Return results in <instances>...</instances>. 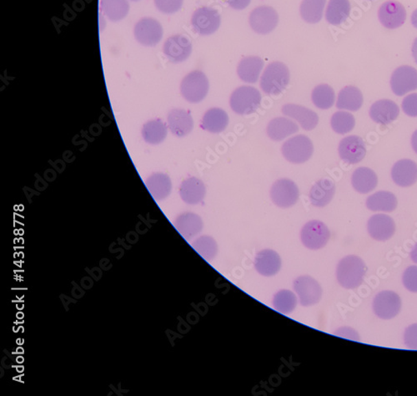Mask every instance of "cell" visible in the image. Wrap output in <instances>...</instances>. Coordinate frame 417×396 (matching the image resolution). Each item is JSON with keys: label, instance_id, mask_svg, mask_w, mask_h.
<instances>
[{"label": "cell", "instance_id": "1", "mask_svg": "<svg viewBox=\"0 0 417 396\" xmlns=\"http://www.w3.org/2000/svg\"><path fill=\"white\" fill-rule=\"evenodd\" d=\"M368 267L362 258L348 255L338 263L336 271L339 285L346 289H354L363 283Z\"/></svg>", "mask_w": 417, "mask_h": 396}, {"label": "cell", "instance_id": "2", "mask_svg": "<svg viewBox=\"0 0 417 396\" xmlns=\"http://www.w3.org/2000/svg\"><path fill=\"white\" fill-rule=\"evenodd\" d=\"M290 82V72L282 62L268 65L260 77V88L267 95L278 96Z\"/></svg>", "mask_w": 417, "mask_h": 396}, {"label": "cell", "instance_id": "3", "mask_svg": "<svg viewBox=\"0 0 417 396\" xmlns=\"http://www.w3.org/2000/svg\"><path fill=\"white\" fill-rule=\"evenodd\" d=\"M209 90V80L205 74L201 71L189 73L181 81V95L190 103L201 102L207 96Z\"/></svg>", "mask_w": 417, "mask_h": 396}, {"label": "cell", "instance_id": "4", "mask_svg": "<svg viewBox=\"0 0 417 396\" xmlns=\"http://www.w3.org/2000/svg\"><path fill=\"white\" fill-rule=\"evenodd\" d=\"M260 92L256 88L244 85L236 89L229 98V106L238 115L254 113L261 104Z\"/></svg>", "mask_w": 417, "mask_h": 396}, {"label": "cell", "instance_id": "5", "mask_svg": "<svg viewBox=\"0 0 417 396\" xmlns=\"http://www.w3.org/2000/svg\"><path fill=\"white\" fill-rule=\"evenodd\" d=\"M282 153L286 161L293 164H303L313 157V143L307 135H295L284 142Z\"/></svg>", "mask_w": 417, "mask_h": 396}, {"label": "cell", "instance_id": "6", "mask_svg": "<svg viewBox=\"0 0 417 396\" xmlns=\"http://www.w3.org/2000/svg\"><path fill=\"white\" fill-rule=\"evenodd\" d=\"M330 238V232L324 223L318 220L310 221L304 225L301 231L303 245L311 250L324 248Z\"/></svg>", "mask_w": 417, "mask_h": 396}, {"label": "cell", "instance_id": "7", "mask_svg": "<svg viewBox=\"0 0 417 396\" xmlns=\"http://www.w3.org/2000/svg\"><path fill=\"white\" fill-rule=\"evenodd\" d=\"M401 300L394 291H381L374 298L372 308L376 316L383 320H390L398 316L401 309Z\"/></svg>", "mask_w": 417, "mask_h": 396}, {"label": "cell", "instance_id": "8", "mask_svg": "<svg viewBox=\"0 0 417 396\" xmlns=\"http://www.w3.org/2000/svg\"><path fill=\"white\" fill-rule=\"evenodd\" d=\"M270 194L273 204L280 208L293 207L297 203L300 196L297 185L287 178L275 182Z\"/></svg>", "mask_w": 417, "mask_h": 396}, {"label": "cell", "instance_id": "9", "mask_svg": "<svg viewBox=\"0 0 417 396\" xmlns=\"http://www.w3.org/2000/svg\"><path fill=\"white\" fill-rule=\"evenodd\" d=\"M293 288L297 294L300 304L309 307L318 304L322 297V286L317 280L309 275H302L296 278L293 282Z\"/></svg>", "mask_w": 417, "mask_h": 396}, {"label": "cell", "instance_id": "10", "mask_svg": "<svg viewBox=\"0 0 417 396\" xmlns=\"http://www.w3.org/2000/svg\"><path fill=\"white\" fill-rule=\"evenodd\" d=\"M221 15L213 8L205 6L194 11L192 18V25L201 36H210L216 32L221 25Z\"/></svg>", "mask_w": 417, "mask_h": 396}, {"label": "cell", "instance_id": "11", "mask_svg": "<svg viewBox=\"0 0 417 396\" xmlns=\"http://www.w3.org/2000/svg\"><path fill=\"white\" fill-rule=\"evenodd\" d=\"M134 36L140 45L148 47L157 45L163 36L161 23L150 17L139 19L135 25Z\"/></svg>", "mask_w": 417, "mask_h": 396}, {"label": "cell", "instance_id": "12", "mask_svg": "<svg viewBox=\"0 0 417 396\" xmlns=\"http://www.w3.org/2000/svg\"><path fill=\"white\" fill-rule=\"evenodd\" d=\"M279 21V15L270 6H260L249 14V25L257 34H267L275 29Z\"/></svg>", "mask_w": 417, "mask_h": 396}, {"label": "cell", "instance_id": "13", "mask_svg": "<svg viewBox=\"0 0 417 396\" xmlns=\"http://www.w3.org/2000/svg\"><path fill=\"white\" fill-rule=\"evenodd\" d=\"M163 52L172 63H181L192 54V43L189 38L182 34H175L167 38L163 46Z\"/></svg>", "mask_w": 417, "mask_h": 396}, {"label": "cell", "instance_id": "14", "mask_svg": "<svg viewBox=\"0 0 417 396\" xmlns=\"http://www.w3.org/2000/svg\"><path fill=\"white\" fill-rule=\"evenodd\" d=\"M393 93L403 96L417 90V71L409 65H403L395 69L391 78Z\"/></svg>", "mask_w": 417, "mask_h": 396}, {"label": "cell", "instance_id": "15", "mask_svg": "<svg viewBox=\"0 0 417 396\" xmlns=\"http://www.w3.org/2000/svg\"><path fill=\"white\" fill-rule=\"evenodd\" d=\"M379 21L385 28L395 30L404 25L407 19V10L401 3L389 0L378 11Z\"/></svg>", "mask_w": 417, "mask_h": 396}, {"label": "cell", "instance_id": "16", "mask_svg": "<svg viewBox=\"0 0 417 396\" xmlns=\"http://www.w3.org/2000/svg\"><path fill=\"white\" fill-rule=\"evenodd\" d=\"M338 151L342 161L354 165L365 158L366 147L361 138L358 135H349L341 140Z\"/></svg>", "mask_w": 417, "mask_h": 396}, {"label": "cell", "instance_id": "17", "mask_svg": "<svg viewBox=\"0 0 417 396\" xmlns=\"http://www.w3.org/2000/svg\"><path fill=\"white\" fill-rule=\"evenodd\" d=\"M368 231L371 238L379 242L391 239L396 232V223L392 217L385 214H376L370 217Z\"/></svg>", "mask_w": 417, "mask_h": 396}, {"label": "cell", "instance_id": "18", "mask_svg": "<svg viewBox=\"0 0 417 396\" xmlns=\"http://www.w3.org/2000/svg\"><path fill=\"white\" fill-rule=\"evenodd\" d=\"M282 112L287 118L295 120L307 131H313L319 123V116L315 111L300 104H286Z\"/></svg>", "mask_w": 417, "mask_h": 396}, {"label": "cell", "instance_id": "19", "mask_svg": "<svg viewBox=\"0 0 417 396\" xmlns=\"http://www.w3.org/2000/svg\"><path fill=\"white\" fill-rule=\"evenodd\" d=\"M169 129L175 137L185 138L192 133L194 120L189 111L183 109H173L167 116Z\"/></svg>", "mask_w": 417, "mask_h": 396}, {"label": "cell", "instance_id": "20", "mask_svg": "<svg viewBox=\"0 0 417 396\" xmlns=\"http://www.w3.org/2000/svg\"><path fill=\"white\" fill-rule=\"evenodd\" d=\"M254 266L256 270L262 276H275L282 269V258L274 250H261L256 256Z\"/></svg>", "mask_w": 417, "mask_h": 396}, {"label": "cell", "instance_id": "21", "mask_svg": "<svg viewBox=\"0 0 417 396\" xmlns=\"http://www.w3.org/2000/svg\"><path fill=\"white\" fill-rule=\"evenodd\" d=\"M393 182L401 188H408L417 182V164L414 161L403 159L395 163L392 170Z\"/></svg>", "mask_w": 417, "mask_h": 396}, {"label": "cell", "instance_id": "22", "mask_svg": "<svg viewBox=\"0 0 417 396\" xmlns=\"http://www.w3.org/2000/svg\"><path fill=\"white\" fill-rule=\"evenodd\" d=\"M400 114L399 107L391 100H380L370 109V116L381 125H388L394 122Z\"/></svg>", "mask_w": 417, "mask_h": 396}, {"label": "cell", "instance_id": "23", "mask_svg": "<svg viewBox=\"0 0 417 396\" xmlns=\"http://www.w3.org/2000/svg\"><path fill=\"white\" fill-rule=\"evenodd\" d=\"M174 227L182 236L189 240L201 234L203 230L204 223L201 217L196 213L185 212L177 217Z\"/></svg>", "mask_w": 417, "mask_h": 396}, {"label": "cell", "instance_id": "24", "mask_svg": "<svg viewBox=\"0 0 417 396\" xmlns=\"http://www.w3.org/2000/svg\"><path fill=\"white\" fill-rule=\"evenodd\" d=\"M206 188L203 182L197 177H188L181 182L180 196L184 203L197 205L205 199Z\"/></svg>", "mask_w": 417, "mask_h": 396}, {"label": "cell", "instance_id": "25", "mask_svg": "<svg viewBox=\"0 0 417 396\" xmlns=\"http://www.w3.org/2000/svg\"><path fill=\"white\" fill-rule=\"evenodd\" d=\"M336 193V185L327 178L315 182L311 188L309 198L314 207L324 208L328 205Z\"/></svg>", "mask_w": 417, "mask_h": 396}, {"label": "cell", "instance_id": "26", "mask_svg": "<svg viewBox=\"0 0 417 396\" xmlns=\"http://www.w3.org/2000/svg\"><path fill=\"white\" fill-rule=\"evenodd\" d=\"M146 186L150 195L157 201L165 200L172 191V182L166 173L151 174L146 181Z\"/></svg>", "mask_w": 417, "mask_h": 396}, {"label": "cell", "instance_id": "27", "mask_svg": "<svg viewBox=\"0 0 417 396\" xmlns=\"http://www.w3.org/2000/svg\"><path fill=\"white\" fill-rule=\"evenodd\" d=\"M264 61L258 56H247L240 61L237 67L238 76L244 82L255 84L260 78Z\"/></svg>", "mask_w": 417, "mask_h": 396}, {"label": "cell", "instance_id": "28", "mask_svg": "<svg viewBox=\"0 0 417 396\" xmlns=\"http://www.w3.org/2000/svg\"><path fill=\"white\" fill-rule=\"evenodd\" d=\"M299 131L297 124L286 118H276L269 122L267 132L272 141L280 142Z\"/></svg>", "mask_w": 417, "mask_h": 396}, {"label": "cell", "instance_id": "29", "mask_svg": "<svg viewBox=\"0 0 417 396\" xmlns=\"http://www.w3.org/2000/svg\"><path fill=\"white\" fill-rule=\"evenodd\" d=\"M229 116L221 108H212L205 112L202 118L201 127L210 133L217 134L224 131L229 125Z\"/></svg>", "mask_w": 417, "mask_h": 396}, {"label": "cell", "instance_id": "30", "mask_svg": "<svg viewBox=\"0 0 417 396\" xmlns=\"http://www.w3.org/2000/svg\"><path fill=\"white\" fill-rule=\"evenodd\" d=\"M168 129V126L162 120H151L144 124L142 130V138L147 144L159 145L166 139Z\"/></svg>", "mask_w": 417, "mask_h": 396}, {"label": "cell", "instance_id": "31", "mask_svg": "<svg viewBox=\"0 0 417 396\" xmlns=\"http://www.w3.org/2000/svg\"><path fill=\"white\" fill-rule=\"evenodd\" d=\"M363 104V95L360 89L348 85L342 89L337 97V107L340 110L357 111Z\"/></svg>", "mask_w": 417, "mask_h": 396}, {"label": "cell", "instance_id": "32", "mask_svg": "<svg viewBox=\"0 0 417 396\" xmlns=\"http://www.w3.org/2000/svg\"><path fill=\"white\" fill-rule=\"evenodd\" d=\"M352 184L357 192L369 193L376 188L378 177L371 168H359L352 174Z\"/></svg>", "mask_w": 417, "mask_h": 396}, {"label": "cell", "instance_id": "33", "mask_svg": "<svg viewBox=\"0 0 417 396\" xmlns=\"http://www.w3.org/2000/svg\"><path fill=\"white\" fill-rule=\"evenodd\" d=\"M397 204L394 194L385 191L374 193L366 200V207L372 212H392L396 210Z\"/></svg>", "mask_w": 417, "mask_h": 396}, {"label": "cell", "instance_id": "34", "mask_svg": "<svg viewBox=\"0 0 417 396\" xmlns=\"http://www.w3.org/2000/svg\"><path fill=\"white\" fill-rule=\"evenodd\" d=\"M350 13L349 0H330L326 9V19L329 24L339 25L348 19Z\"/></svg>", "mask_w": 417, "mask_h": 396}, {"label": "cell", "instance_id": "35", "mask_svg": "<svg viewBox=\"0 0 417 396\" xmlns=\"http://www.w3.org/2000/svg\"><path fill=\"white\" fill-rule=\"evenodd\" d=\"M100 7L105 16L112 22L122 21L130 11L127 0H101Z\"/></svg>", "mask_w": 417, "mask_h": 396}, {"label": "cell", "instance_id": "36", "mask_svg": "<svg viewBox=\"0 0 417 396\" xmlns=\"http://www.w3.org/2000/svg\"><path fill=\"white\" fill-rule=\"evenodd\" d=\"M326 0H303L300 12L302 18L310 24H317L322 21Z\"/></svg>", "mask_w": 417, "mask_h": 396}, {"label": "cell", "instance_id": "37", "mask_svg": "<svg viewBox=\"0 0 417 396\" xmlns=\"http://www.w3.org/2000/svg\"><path fill=\"white\" fill-rule=\"evenodd\" d=\"M311 100L315 107L321 110H328L333 107L336 94L333 88L327 84H322L314 88L311 93Z\"/></svg>", "mask_w": 417, "mask_h": 396}, {"label": "cell", "instance_id": "38", "mask_svg": "<svg viewBox=\"0 0 417 396\" xmlns=\"http://www.w3.org/2000/svg\"><path fill=\"white\" fill-rule=\"evenodd\" d=\"M272 305L276 311L280 314H291L297 306V297L291 290L282 289L273 296Z\"/></svg>", "mask_w": 417, "mask_h": 396}, {"label": "cell", "instance_id": "39", "mask_svg": "<svg viewBox=\"0 0 417 396\" xmlns=\"http://www.w3.org/2000/svg\"><path fill=\"white\" fill-rule=\"evenodd\" d=\"M192 248L208 262L216 258L218 254L216 241L208 235L201 236L194 240L192 243Z\"/></svg>", "mask_w": 417, "mask_h": 396}, {"label": "cell", "instance_id": "40", "mask_svg": "<svg viewBox=\"0 0 417 396\" xmlns=\"http://www.w3.org/2000/svg\"><path fill=\"white\" fill-rule=\"evenodd\" d=\"M356 120L350 112L337 111L330 120V126L337 134L345 135L354 129Z\"/></svg>", "mask_w": 417, "mask_h": 396}, {"label": "cell", "instance_id": "41", "mask_svg": "<svg viewBox=\"0 0 417 396\" xmlns=\"http://www.w3.org/2000/svg\"><path fill=\"white\" fill-rule=\"evenodd\" d=\"M159 11L166 14H172L181 9L184 0H154Z\"/></svg>", "mask_w": 417, "mask_h": 396}, {"label": "cell", "instance_id": "42", "mask_svg": "<svg viewBox=\"0 0 417 396\" xmlns=\"http://www.w3.org/2000/svg\"><path fill=\"white\" fill-rule=\"evenodd\" d=\"M403 283L408 291L417 293V266L408 267L403 275Z\"/></svg>", "mask_w": 417, "mask_h": 396}, {"label": "cell", "instance_id": "43", "mask_svg": "<svg viewBox=\"0 0 417 396\" xmlns=\"http://www.w3.org/2000/svg\"><path fill=\"white\" fill-rule=\"evenodd\" d=\"M401 107L405 114L411 118H417V93L405 97Z\"/></svg>", "mask_w": 417, "mask_h": 396}, {"label": "cell", "instance_id": "44", "mask_svg": "<svg viewBox=\"0 0 417 396\" xmlns=\"http://www.w3.org/2000/svg\"><path fill=\"white\" fill-rule=\"evenodd\" d=\"M404 343L408 349L417 351V324H413L405 330Z\"/></svg>", "mask_w": 417, "mask_h": 396}, {"label": "cell", "instance_id": "45", "mask_svg": "<svg viewBox=\"0 0 417 396\" xmlns=\"http://www.w3.org/2000/svg\"><path fill=\"white\" fill-rule=\"evenodd\" d=\"M335 335L342 338H346V339L348 340L360 341V337L359 335H358V333L356 331V330H354L350 327H341L335 332Z\"/></svg>", "mask_w": 417, "mask_h": 396}, {"label": "cell", "instance_id": "46", "mask_svg": "<svg viewBox=\"0 0 417 396\" xmlns=\"http://www.w3.org/2000/svg\"><path fill=\"white\" fill-rule=\"evenodd\" d=\"M234 10H241L247 8L251 0H226Z\"/></svg>", "mask_w": 417, "mask_h": 396}, {"label": "cell", "instance_id": "47", "mask_svg": "<svg viewBox=\"0 0 417 396\" xmlns=\"http://www.w3.org/2000/svg\"><path fill=\"white\" fill-rule=\"evenodd\" d=\"M412 146L413 150H414L415 153L417 154V130L412 135Z\"/></svg>", "mask_w": 417, "mask_h": 396}, {"label": "cell", "instance_id": "48", "mask_svg": "<svg viewBox=\"0 0 417 396\" xmlns=\"http://www.w3.org/2000/svg\"><path fill=\"white\" fill-rule=\"evenodd\" d=\"M412 52V56L413 57H414V60L416 61V63L417 64V38H416L414 42H413Z\"/></svg>", "mask_w": 417, "mask_h": 396}, {"label": "cell", "instance_id": "49", "mask_svg": "<svg viewBox=\"0 0 417 396\" xmlns=\"http://www.w3.org/2000/svg\"><path fill=\"white\" fill-rule=\"evenodd\" d=\"M411 258L413 262L417 263V243L416 244L414 248H412V250L411 252Z\"/></svg>", "mask_w": 417, "mask_h": 396}, {"label": "cell", "instance_id": "50", "mask_svg": "<svg viewBox=\"0 0 417 396\" xmlns=\"http://www.w3.org/2000/svg\"><path fill=\"white\" fill-rule=\"evenodd\" d=\"M412 24L417 29V10L412 15Z\"/></svg>", "mask_w": 417, "mask_h": 396}, {"label": "cell", "instance_id": "51", "mask_svg": "<svg viewBox=\"0 0 417 396\" xmlns=\"http://www.w3.org/2000/svg\"><path fill=\"white\" fill-rule=\"evenodd\" d=\"M131 1H135V2H136V1H139V0H131Z\"/></svg>", "mask_w": 417, "mask_h": 396}]
</instances>
